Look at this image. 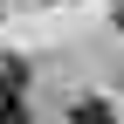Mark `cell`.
<instances>
[{
    "mask_svg": "<svg viewBox=\"0 0 124 124\" xmlns=\"http://www.w3.org/2000/svg\"><path fill=\"white\" fill-rule=\"evenodd\" d=\"M0 124H28V110H21V69L14 62H0Z\"/></svg>",
    "mask_w": 124,
    "mask_h": 124,
    "instance_id": "obj_1",
    "label": "cell"
},
{
    "mask_svg": "<svg viewBox=\"0 0 124 124\" xmlns=\"http://www.w3.org/2000/svg\"><path fill=\"white\" fill-rule=\"evenodd\" d=\"M117 28H124V7H117Z\"/></svg>",
    "mask_w": 124,
    "mask_h": 124,
    "instance_id": "obj_3",
    "label": "cell"
},
{
    "mask_svg": "<svg viewBox=\"0 0 124 124\" xmlns=\"http://www.w3.org/2000/svg\"><path fill=\"white\" fill-rule=\"evenodd\" d=\"M69 124H117V110L103 97H83V103H69Z\"/></svg>",
    "mask_w": 124,
    "mask_h": 124,
    "instance_id": "obj_2",
    "label": "cell"
}]
</instances>
